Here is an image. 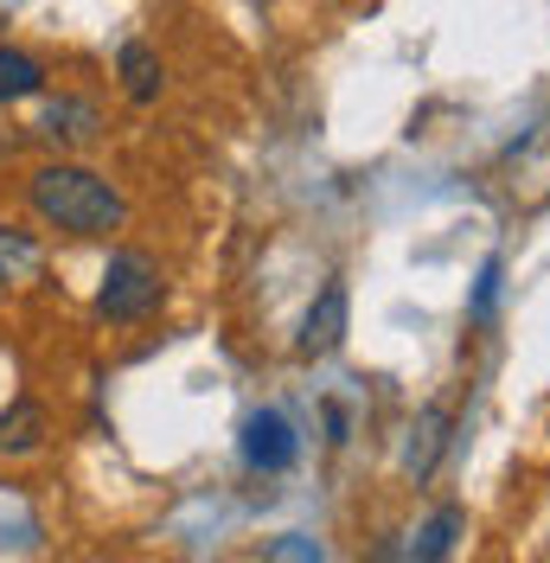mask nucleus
Instances as JSON below:
<instances>
[{"instance_id":"obj_12","label":"nucleus","mask_w":550,"mask_h":563,"mask_svg":"<svg viewBox=\"0 0 550 563\" xmlns=\"http://www.w3.org/2000/svg\"><path fill=\"white\" fill-rule=\"evenodd\" d=\"M26 269H38V244L33 238L0 231V276H26Z\"/></svg>"},{"instance_id":"obj_2","label":"nucleus","mask_w":550,"mask_h":563,"mask_svg":"<svg viewBox=\"0 0 550 563\" xmlns=\"http://www.w3.org/2000/svg\"><path fill=\"white\" fill-rule=\"evenodd\" d=\"M161 263L147 256V250H116L103 269V288H97V314L116 320V327H129V320H147L161 308Z\"/></svg>"},{"instance_id":"obj_8","label":"nucleus","mask_w":550,"mask_h":563,"mask_svg":"<svg viewBox=\"0 0 550 563\" xmlns=\"http://www.w3.org/2000/svg\"><path fill=\"white\" fill-rule=\"evenodd\" d=\"M45 90V65L20 45H0V103H26Z\"/></svg>"},{"instance_id":"obj_6","label":"nucleus","mask_w":550,"mask_h":563,"mask_svg":"<svg viewBox=\"0 0 550 563\" xmlns=\"http://www.w3.org/2000/svg\"><path fill=\"white\" fill-rule=\"evenodd\" d=\"M45 429H52L45 404H33V397L7 404V410H0V455H33L38 442H45Z\"/></svg>"},{"instance_id":"obj_9","label":"nucleus","mask_w":550,"mask_h":563,"mask_svg":"<svg viewBox=\"0 0 550 563\" xmlns=\"http://www.w3.org/2000/svg\"><path fill=\"white\" fill-rule=\"evenodd\" d=\"M52 141H90L97 135V103H84V97H58V103H45V122H38Z\"/></svg>"},{"instance_id":"obj_4","label":"nucleus","mask_w":550,"mask_h":563,"mask_svg":"<svg viewBox=\"0 0 550 563\" xmlns=\"http://www.w3.org/2000/svg\"><path fill=\"white\" fill-rule=\"evenodd\" d=\"M345 320H352V301H345V282H327V288L314 295L308 320H301V352H308V358H327V352H340V340H345Z\"/></svg>"},{"instance_id":"obj_14","label":"nucleus","mask_w":550,"mask_h":563,"mask_svg":"<svg viewBox=\"0 0 550 563\" xmlns=\"http://www.w3.org/2000/svg\"><path fill=\"white\" fill-rule=\"evenodd\" d=\"M345 422H352V417H345V404H327V429H333L327 442H345Z\"/></svg>"},{"instance_id":"obj_13","label":"nucleus","mask_w":550,"mask_h":563,"mask_svg":"<svg viewBox=\"0 0 550 563\" xmlns=\"http://www.w3.org/2000/svg\"><path fill=\"white\" fill-rule=\"evenodd\" d=\"M499 276H506V263H499V256H486L481 282H474V320H493V308H499Z\"/></svg>"},{"instance_id":"obj_7","label":"nucleus","mask_w":550,"mask_h":563,"mask_svg":"<svg viewBox=\"0 0 550 563\" xmlns=\"http://www.w3.org/2000/svg\"><path fill=\"white\" fill-rule=\"evenodd\" d=\"M116 65H122V90H129L135 103H154V97H161V77H167V70H161V52H154L147 38H129Z\"/></svg>"},{"instance_id":"obj_1","label":"nucleus","mask_w":550,"mask_h":563,"mask_svg":"<svg viewBox=\"0 0 550 563\" xmlns=\"http://www.w3.org/2000/svg\"><path fill=\"white\" fill-rule=\"evenodd\" d=\"M33 211L45 224H58L70 238H109V231H122V192L109 186L103 174H90V167H38L33 174Z\"/></svg>"},{"instance_id":"obj_10","label":"nucleus","mask_w":550,"mask_h":563,"mask_svg":"<svg viewBox=\"0 0 550 563\" xmlns=\"http://www.w3.org/2000/svg\"><path fill=\"white\" fill-rule=\"evenodd\" d=\"M461 526H468V519H461V506H442V512H436V519L410 538V563H442L448 551H454Z\"/></svg>"},{"instance_id":"obj_5","label":"nucleus","mask_w":550,"mask_h":563,"mask_svg":"<svg viewBox=\"0 0 550 563\" xmlns=\"http://www.w3.org/2000/svg\"><path fill=\"white\" fill-rule=\"evenodd\" d=\"M448 429H454V417H448L442 404H422L410 422V449H404V467H410L416 481H429L436 474V461L448 455Z\"/></svg>"},{"instance_id":"obj_3","label":"nucleus","mask_w":550,"mask_h":563,"mask_svg":"<svg viewBox=\"0 0 550 563\" xmlns=\"http://www.w3.org/2000/svg\"><path fill=\"white\" fill-rule=\"evenodd\" d=\"M243 461H250L256 474H288V467L301 461L295 422L282 417V410H250V417H243Z\"/></svg>"},{"instance_id":"obj_11","label":"nucleus","mask_w":550,"mask_h":563,"mask_svg":"<svg viewBox=\"0 0 550 563\" xmlns=\"http://www.w3.org/2000/svg\"><path fill=\"white\" fill-rule=\"evenodd\" d=\"M270 563H327V551L308 531H282V538H270Z\"/></svg>"}]
</instances>
